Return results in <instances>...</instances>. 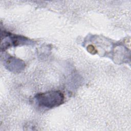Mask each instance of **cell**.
Masks as SVG:
<instances>
[{
	"mask_svg": "<svg viewBox=\"0 0 131 131\" xmlns=\"http://www.w3.org/2000/svg\"><path fill=\"white\" fill-rule=\"evenodd\" d=\"M34 99L38 106L52 108L60 105L64 102V95L60 91H50L36 94Z\"/></svg>",
	"mask_w": 131,
	"mask_h": 131,
	"instance_id": "1",
	"label": "cell"
},
{
	"mask_svg": "<svg viewBox=\"0 0 131 131\" xmlns=\"http://www.w3.org/2000/svg\"><path fill=\"white\" fill-rule=\"evenodd\" d=\"M34 41L19 35L14 34L5 31H1V51H5L12 47L33 45Z\"/></svg>",
	"mask_w": 131,
	"mask_h": 131,
	"instance_id": "2",
	"label": "cell"
},
{
	"mask_svg": "<svg viewBox=\"0 0 131 131\" xmlns=\"http://www.w3.org/2000/svg\"><path fill=\"white\" fill-rule=\"evenodd\" d=\"M5 68L13 72H20L25 68V63L19 58L10 55H5L3 59Z\"/></svg>",
	"mask_w": 131,
	"mask_h": 131,
	"instance_id": "3",
	"label": "cell"
}]
</instances>
